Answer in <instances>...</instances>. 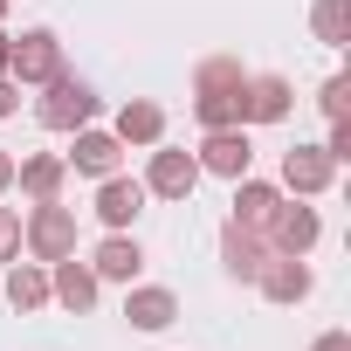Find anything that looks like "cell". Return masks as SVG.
Listing matches in <instances>:
<instances>
[{
    "instance_id": "obj_7",
    "label": "cell",
    "mask_w": 351,
    "mask_h": 351,
    "mask_svg": "<svg viewBox=\"0 0 351 351\" xmlns=\"http://www.w3.org/2000/svg\"><path fill=\"white\" fill-rule=\"evenodd\" d=\"M221 255H228V276H234V282H255V276H262V262H269L276 248H269V234H255V228L228 221V234H221Z\"/></svg>"
},
{
    "instance_id": "obj_27",
    "label": "cell",
    "mask_w": 351,
    "mask_h": 351,
    "mask_svg": "<svg viewBox=\"0 0 351 351\" xmlns=\"http://www.w3.org/2000/svg\"><path fill=\"white\" fill-rule=\"evenodd\" d=\"M310 351H351V337H344V330H324V337H317Z\"/></svg>"
},
{
    "instance_id": "obj_8",
    "label": "cell",
    "mask_w": 351,
    "mask_h": 351,
    "mask_svg": "<svg viewBox=\"0 0 351 351\" xmlns=\"http://www.w3.org/2000/svg\"><path fill=\"white\" fill-rule=\"evenodd\" d=\"M255 282H262V296H269V303H282V310L310 296V269H303V255H269Z\"/></svg>"
},
{
    "instance_id": "obj_28",
    "label": "cell",
    "mask_w": 351,
    "mask_h": 351,
    "mask_svg": "<svg viewBox=\"0 0 351 351\" xmlns=\"http://www.w3.org/2000/svg\"><path fill=\"white\" fill-rule=\"evenodd\" d=\"M8 186H14V158L0 152V193H8Z\"/></svg>"
},
{
    "instance_id": "obj_15",
    "label": "cell",
    "mask_w": 351,
    "mask_h": 351,
    "mask_svg": "<svg viewBox=\"0 0 351 351\" xmlns=\"http://www.w3.org/2000/svg\"><path fill=\"white\" fill-rule=\"evenodd\" d=\"M158 138H165V110L152 97H131L117 110V145H158Z\"/></svg>"
},
{
    "instance_id": "obj_12",
    "label": "cell",
    "mask_w": 351,
    "mask_h": 351,
    "mask_svg": "<svg viewBox=\"0 0 351 351\" xmlns=\"http://www.w3.org/2000/svg\"><path fill=\"white\" fill-rule=\"evenodd\" d=\"M49 296H56L62 310H76V317H83V310H97V269H83L76 255H62V262H56V276H49Z\"/></svg>"
},
{
    "instance_id": "obj_5",
    "label": "cell",
    "mask_w": 351,
    "mask_h": 351,
    "mask_svg": "<svg viewBox=\"0 0 351 351\" xmlns=\"http://www.w3.org/2000/svg\"><path fill=\"white\" fill-rule=\"evenodd\" d=\"M193 186H200V158H193V152H152L145 193H158V200H186Z\"/></svg>"
},
{
    "instance_id": "obj_29",
    "label": "cell",
    "mask_w": 351,
    "mask_h": 351,
    "mask_svg": "<svg viewBox=\"0 0 351 351\" xmlns=\"http://www.w3.org/2000/svg\"><path fill=\"white\" fill-rule=\"evenodd\" d=\"M8 49H14V35H8V28H0V76H8Z\"/></svg>"
},
{
    "instance_id": "obj_30",
    "label": "cell",
    "mask_w": 351,
    "mask_h": 351,
    "mask_svg": "<svg viewBox=\"0 0 351 351\" xmlns=\"http://www.w3.org/2000/svg\"><path fill=\"white\" fill-rule=\"evenodd\" d=\"M0 14H8V0H0Z\"/></svg>"
},
{
    "instance_id": "obj_20",
    "label": "cell",
    "mask_w": 351,
    "mask_h": 351,
    "mask_svg": "<svg viewBox=\"0 0 351 351\" xmlns=\"http://www.w3.org/2000/svg\"><path fill=\"white\" fill-rule=\"evenodd\" d=\"M8 303H14V310H42V303H49V276H42L35 262H14V276H8Z\"/></svg>"
},
{
    "instance_id": "obj_10",
    "label": "cell",
    "mask_w": 351,
    "mask_h": 351,
    "mask_svg": "<svg viewBox=\"0 0 351 351\" xmlns=\"http://www.w3.org/2000/svg\"><path fill=\"white\" fill-rule=\"evenodd\" d=\"M145 214V180H117V172H110V180L97 186V221L104 228H131Z\"/></svg>"
},
{
    "instance_id": "obj_25",
    "label": "cell",
    "mask_w": 351,
    "mask_h": 351,
    "mask_svg": "<svg viewBox=\"0 0 351 351\" xmlns=\"http://www.w3.org/2000/svg\"><path fill=\"white\" fill-rule=\"evenodd\" d=\"M324 152H330V158H351V124H344V117L330 124V145H324Z\"/></svg>"
},
{
    "instance_id": "obj_3",
    "label": "cell",
    "mask_w": 351,
    "mask_h": 351,
    "mask_svg": "<svg viewBox=\"0 0 351 351\" xmlns=\"http://www.w3.org/2000/svg\"><path fill=\"white\" fill-rule=\"evenodd\" d=\"M8 76H14V83H49V76H62V42H56L49 28H28V35L8 49Z\"/></svg>"
},
{
    "instance_id": "obj_13",
    "label": "cell",
    "mask_w": 351,
    "mask_h": 351,
    "mask_svg": "<svg viewBox=\"0 0 351 351\" xmlns=\"http://www.w3.org/2000/svg\"><path fill=\"white\" fill-rule=\"evenodd\" d=\"M276 207H282V186H269V180H234V221H241V228L269 234Z\"/></svg>"
},
{
    "instance_id": "obj_17",
    "label": "cell",
    "mask_w": 351,
    "mask_h": 351,
    "mask_svg": "<svg viewBox=\"0 0 351 351\" xmlns=\"http://www.w3.org/2000/svg\"><path fill=\"white\" fill-rule=\"evenodd\" d=\"M124 317H131L138 330H165L172 317H180V296H172V289H131V296H124Z\"/></svg>"
},
{
    "instance_id": "obj_23",
    "label": "cell",
    "mask_w": 351,
    "mask_h": 351,
    "mask_svg": "<svg viewBox=\"0 0 351 351\" xmlns=\"http://www.w3.org/2000/svg\"><path fill=\"white\" fill-rule=\"evenodd\" d=\"M14 255H21V214L0 207V262H14Z\"/></svg>"
},
{
    "instance_id": "obj_24",
    "label": "cell",
    "mask_w": 351,
    "mask_h": 351,
    "mask_svg": "<svg viewBox=\"0 0 351 351\" xmlns=\"http://www.w3.org/2000/svg\"><path fill=\"white\" fill-rule=\"evenodd\" d=\"M344 97H351V83H344V76H330V83H324V97H317V104H324V117H330V124H337V117H344Z\"/></svg>"
},
{
    "instance_id": "obj_22",
    "label": "cell",
    "mask_w": 351,
    "mask_h": 351,
    "mask_svg": "<svg viewBox=\"0 0 351 351\" xmlns=\"http://www.w3.org/2000/svg\"><path fill=\"white\" fill-rule=\"evenodd\" d=\"M317 42H330V49H344V35H351V0H317Z\"/></svg>"
},
{
    "instance_id": "obj_2",
    "label": "cell",
    "mask_w": 351,
    "mask_h": 351,
    "mask_svg": "<svg viewBox=\"0 0 351 351\" xmlns=\"http://www.w3.org/2000/svg\"><path fill=\"white\" fill-rule=\"evenodd\" d=\"M21 241H28V255H35V262H62V255H76V214H69L62 200H35V214H28Z\"/></svg>"
},
{
    "instance_id": "obj_4",
    "label": "cell",
    "mask_w": 351,
    "mask_h": 351,
    "mask_svg": "<svg viewBox=\"0 0 351 351\" xmlns=\"http://www.w3.org/2000/svg\"><path fill=\"white\" fill-rule=\"evenodd\" d=\"M193 158H200V172H221V180H248L255 145H248V131H241V124H228V131H207V145H200Z\"/></svg>"
},
{
    "instance_id": "obj_19",
    "label": "cell",
    "mask_w": 351,
    "mask_h": 351,
    "mask_svg": "<svg viewBox=\"0 0 351 351\" xmlns=\"http://www.w3.org/2000/svg\"><path fill=\"white\" fill-rule=\"evenodd\" d=\"M241 90H248V83H241ZM241 90H200V97H193V117H200L207 131L241 124Z\"/></svg>"
},
{
    "instance_id": "obj_18",
    "label": "cell",
    "mask_w": 351,
    "mask_h": 351,
    "mask_svg": "<svg viewBox=\"0 0 351 351\" xmlns=\"http://www.w3.org/2000/svg\"><path fill=\"white\" fill-rule=\"evenodd\" d=\"M97 276H110V282H131L138 269H145V248L138 241H124V234H110L104 248H97V262H90Z\"/></svg>"
},
{
    "instance_id": "obj_9",
    "label": "cell",
    "mask_w": 351,
    "mask_h": 351,
    "mask_svg": "<svg viewBox=\"0 0 351 351\" xmlns=\"http://www.w3.org/2000/svg\"><path fill=\"white\" fill-rule=\"evenodd\" d=\"M330 165H337V158H330L324 145H296V152H282V186H289V193H324V186H330Z\"/></svg>"
},
{
    "instance_id": "obj_6",
    "label": "cell",
    "mask_w": 351,
    "mask_h": 351,
    "mask_svg": "<svg viewBox=\"0 0 351 351\" xmlns=\"http://www.w3.org/2000/svg\"><path fill=\"white\" fill-rule=\"evenodd\" d=\"M317 234H324V221H317L310 207H289V200H282L276 221H269V248H276V255H310Z\"/></svg>"
},
{
    "instance_id": "obj_16",
    "label": "cell",
    "mask_w": 351,
    "mask_h": 351,
    "mask_svg": "<svg viewBox=\"0 0 351 351\" xmlns=\"http://www.w3.org/2000/svg\"><path fill=\"white\" fill-rule=\"evenodd\" d=\"M14 180H21V193H28V200H56V193H62V180H69V165H62L56 152H35V158H21V165H14Z\"/></svg>"
},
{
    "instance_id": "obj_21",
    "label": "cell",
    "mask_w": 351,
    "mask_h": 351,
    "mask_svg": "<svg viewBox=\"0 0 351 351\" xmlns=\"http://www.w3.org/2000/svg\"><path fill=\"white\" fill-rule=\"evenodd\" d=\"M248 83V69L234 62V56H207L200 69H193V90H241Z\"/></svg>"
},
{
    "instance_id": "obj_26",
    "label": "cell",
    "mask_w": 351,
    "mask_h": 351,
    "mask_svg": "<svg viewBox=\"0 0 351 351\" xmlns=\"http://www.w3.org/2000/svg\"><path fill=\"white\" fill-rule=\"evenodd\" d=\"M21 110V90H14V76H0V117H14Z\"/></svg>"
},
{
    "instance_id": "obj_1",
    "label": "cell",
    "mask_w": 351,
    "mask_h": 351,
    "mask_svg": "<svg viewBox=\"0 0 351 351\" xmlns=\"http://www.w3.org/2000/svg\"><path fill=\"white\" fill-rule=\"evenodd\" d=\"M35 117H42L49 131H83V124L97 117V90H90V83H76V76H49V83H42Z\"/></svg>"
},
{
    "instance_id": "obj_11",
    "label": "cell",
    "mask_w": 351,
    "mask_h": 351,
    "mask_svg": "<svg viewBox=\"0 0 351 351\" xmlns=\"http://www.w3.org/2000/svg\"><path fill=\"white\" fill-rule=\"evenodd\" d=\"M289 117V83L282 76H248L241 90V124H282Z\"/></svg>"
},
{
    "instance_id": "obj_14",
    "label": "cell",
    "mask_w": 351,
    "mask_h": 351,
    "mask_svg": "<svg viewBox=\"0 0 351 351\" xmlns=\"http://www.w3.org/2000/svg\"><path fill=\"white\" fill-rule=\"evenodd\" d=\"M117 138L110 131H76V145H69V158L62 165H76V172H90V180H110V172H117Z\"/></svg>"
}]
</instances>
